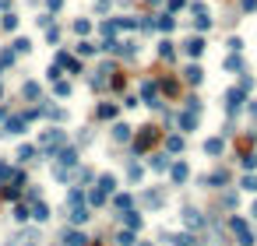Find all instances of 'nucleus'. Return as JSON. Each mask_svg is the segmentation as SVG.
<instances>
[{"mask_svg":"<svg viewBox=\"0 0 257 246\" xmlns=\"http://www.w3.org/2000/svg\"><path fill=\"white\" fill-rule=\"evenodd\" d=\"M173 18H169V14H162V18H155V28H162V32H173Z\"/></svg>","mask_w":257,"mask_h":246,"instance_id":"29","label":"nucleus"},{"mask_svg":"<svg viewBox=\"0 0 257 246\" xmlns=\"http://www.w3.org/2000/svg\"><path fill=\"white\" fill-rule=\"evenodd\" d=\"M152 4H159V0H152Z\"/></svg>","mask_w":257,"mask_h":246,"instance_id":"52","label":"nucleus"},{"mask_svg":"<svg viewBox=\"0 0 257 246\" xmlns=\"http://www.w3.org/2000/svg\"><path fill=\"white\" fill-rule=\"evenodd\" d=\"M222 137H211V141H204V155H222Z\"/></svg>","mask_w":257,"mask_h":246,"instance_id":"20","label":"nucleus"},{"mask_svg":"<svg viewBox=\"0 0 257 246\" xmlns=\"http://www.w3.org/2000/svg\"><path fill=\"white\" fill-rule=\"evenodd\" d=\"M56 165H60V169H74V165H78V151H74V148H64V151L56 155Z\"/></svg>","mask_w":257,"mask_h":246,"instance_id":"6","label":"nucleus"},{"mask_svg":"<svg viewBox=\"0 0 257 246\" xmlns=\"http://www.w3.org/2000/svg\"><path fill=\"white\" fill-rule=\"evenodd\" d=\"M60 4H64V0H46V7H50V11H60Z\"/></svg>","mask_w":257,"mask_h":246,"instance_id":"47","label":"nucleus"},{"mask_svg":"<svg viewBox=\"0 0 257 246\" xmlns=\"http://www.w3.org/2000/svg\"><path fill=\"white\" fill-rule=\"evenodd\" d=\"M145 204H152V208H159V204H162V194H155V190H148V194H145Z\"/></svg>","mask_w":257,"mask_h":246,"instance_id":"37","label":"nucleus"},{"mask_svg":"<svg viewBox=\"0 0 257 246\" xmlns=\"http://www.w3.org/2000/svg\"><path fill=\"white\" fill-rule=\"evenodd\" d=\"M81 200H85L81 190H71V194H67V204H81Z\"/></svg>","mask_w":257,"mask_h":246,"instance_id":"40","label":"nucleus"},{"mask_svg":"<svg viewBox=\"0 0 257 246\" xmlns=\"http://www.w3.org/2000/svg\"><path fill=\"white\" fill-rule=\"evenodd\" d=\"M141 246H152V243H141Z\"/></svg>","mask_w":257,"mask_h":246,"instance_id":"50","label":"nucleus"},{"mask_svg":"<svg viewBox=\"0 0 257 246\" xmlns=\"http://www.w3.org/2000/svg\"><path fill=\"white\" fill-rule=\"evenodd\" d=\"M165 148H169V151H184V137H180V134H169V137H165Z\"/></svg>","mask_w":257,"mask_h":246,"instance_id":"24","label":"nucleus"},{"mask_svg":"<svg viewBox=\"0 0 257 246\" xmlns=\"http://www.w3.org/2000/svg\"><path fill=\"white\" fill-rule=\"evenodd\" d=\"M148 162H152V169H159V172H165V169L173 165V162H169V155H155V158H148Z\"/></svg>","mask_w":257,"mask_h":246,"instance_id":"21","label":"nucleus"},{"mask_svg":"<svg viewBox=\"0 0 257 246\" xmlns=\"http://www.w3.org/2000/svg\"><path fill=\"white\" fill-rule=\"evenodd\" d=\"M53 92H56L60 98H67V95H71V84H67V81H60V78H56V81H53Z\"/></svg>","mask_w":257,"mask_h":246,"instance_id":"30","label":"nucleus"},{"mask_svg":"<svg viewBox=\"0 0 257 246\" xmlns=\"http://www.w3.org/2000/svg\"><path fill=\"white\" fill-rule=\"evenodd\" d=\"M0 25H4L7 32H14V28H18V14H14V11H7L4 18H0Z\"/></svg>","mask_w":257,"mask_h":246,"instance_id":"25","label":"nucleus"},{"mask_svg":"<svg viewBox=\"0 0 257 246\" xmlns=\"http://www.w3.org/2000/svg\"><path fill=\"white\" fill-rule=\"evenodd\" d=\"M184 49H187V56H201V53H204V39H201V35L187 39V42H184Z\"/></svg>","mask_w":257,"mask_h":246,"instance_id":"11","label":"nucleus"},{"mask_svg":"<svg viewBox=\"0 0 257 246\" xmlns=\"http://www.w3.org/2000/svg\"><path fill=\"white\" fill-rule=\"evenodd\" d=\"M243 98H247V92H243V88H233L229 95H225V109H229V113H236L239 106H243Z\"/></svg>","mask_w":257,"mask_h":246,"instance_id":"7","label":"nucleus"},{"mask_svg":"<svg viewBox=\"0 0 257 246\" xmlns=\"http://www.w3.org/2000/svg\"><path fill=\"white\" fill-rule=\"evenodd\" d=\"M194 28H198V32H204V28H211V18H208V14H198V18H194Z\"/></svg>","mask_w":257,"mask_h":246,"instance_id":"35","label":"nucleus"},{"mask_svg":"<svg viewBox=\"0 0 257 246\" xmlns=\"http://www.w3.org/2000/svg\"><path fill=\"white\" fill-rule=\"evenodd\" d=\"M32 155H36L32 144H21V148H18V162H32Z\"/></svg>","mask_w":257,"mask_h":246,"instance_id":"27","label":"nucleus"},{"mask_svg":"<svg viewBox=\"0 0 257 246\" xmlns=\"http://www.w3.org/2000/svg\"><path fill=\"white\" fill-rule=\"evenodd\" d=\"M64 141H67V134L53 127V130H42V137H39V148H42V151H56Z\"/></svg>","mask_w":257,"mask_h":246,"instance_id":"3","label":"nucleus"},{"mask_svg":"<svg viewBox=\"0 0 257 246\" xmlns=\"http://www.w3.org/2000/svg\"><path fill=\"white\" fill-rule=\"evenodd\" d=\"M184 78H187L190 84H201V78H204V74H201V67H198V64H190V67L184 70Z\"/></svg>","mask_w":257,"mask_h":246,"instance_id":"19","label":"nucleus"},{"mask_svg":"<svg viewBox=\"0 0 257 246\" xmlns=\"http://www.w3.org/2000/svg\"><path fill=\"white\" fill-rule=\"evenodd\" d=\"M257 165V155H243V169H254Z\"/></svg>","mask_w":257,"mask_h":246,"instance_id":"45","label":"nucleus"},{"mask_svg":"<svg viewBox=\"0 0 257 246\" xmlns=\"http://www.w3.org/2000/svg\"><path fill=\"white\" fill-rule=\"evenodd\" d=\"M225 180H229V172H211V176H201L204 186H208V183H211V186H222Z\"/></svg>","mask_w":257,"mask_h":246,"instance_id":"18","label":"nucleus"},{"mask_svg":"<svg viewBox=\"0 0 257 246\" xmlns=\"http://www.w3.org/2000/svg\"><path fill=\"white\" fill-rule=\"evenodd\" d=\"M56 67H67V70H74V74H78V70H81V64H78V60H74V56H67L64 49H60V53H56Z\"/></svg>","mask_w":257,"mask_h":246,"instance_id":"12","label":"nucleus"},{"mask_svg":"<svg viewBox=\"0 0 257 246\" xmlns=\"http://www.w3.org/2000/svg\"><path fill=\"white\" fill-rule=\"evenodd\" d=\"M0 95H4V88H0Z\"/></svg>","mask_w":257,"mask_h":246,"instance_id":"51","label":"nucleus"},{"mask_svg":"<svg viewBox=\"0 0 257 246\" xmlns=\"http://www.w3.org/2000/svg\"><path fill=\"white\" fill-rule=\"evenodd\" d=\"M102 4H106V0H102Z\"/></svg>","mask_w":257,"mask_h":246,"instance_id":"53","label":"nucleus"},{"mask_svg":"<svg viewBox=\"0 0 257 246\" xmlns=\"http://www.w3.org/2000/svg\"><path fill=\"white\" fill-rule=\"evenodd\" d=\"M95 190H99L102 197H110V194L116 190V176H110V172H102V176H99V186H95Z\"/></svg>","mask_w":257,"mask_h":246,"instance_id":"10","label":"nucleus"},{"mask_svg":"<svg viewBox=\"0 0 257 246\" xmlns=\"http://www.w3.org/2000/svg\"><path fill=\"white\" fill-rule=\"evenodd\" d=\"M155 141H159V127H152V123H148V127H141V130H138V137H134V151H138V155H145V151L152 148Z\"/></svg>","mask_w":257,"mask_h":246,"instance_id":"1","label":"nucleus"},{"mask_svg":"<svg viewBox=\"0 0 257 246\" xmlns=\"http://www.w3.org/2000/svg\"><path fill=\"white\" fill-rule=\"evenodd\" d=\"M169 176H173V180H176V183H184V180H187V176H190V169H187V165H184V162H176V165H169Z\"/></svg>","mask_w":257,"mask_h":246,"instance_id":"16","label":"nucleus"},{"mask_svg":"<svg viewBox=\"0 0 257 246\" xmlns=\"http://www.w3.org/2000/svg\"><path fill=\"white\" fill-rule=\"evenodd\" d=\"M180 127H184V130H194V127H198V113L184 109V113H180Z\"/></svg>","mask_w":257,"mask_h":246,"instance_id":"15","label":"nucleus"},{"mask_svg":"<svg viewBox=\"0 0 257 246\" xmlns=\"http://www.w3.org/2000/svg\"><path fill=\"white\" fill-rule=\"evenodd\" d=\"M88 218H92V211H88L85 200H81V204H71V222H74V225H85Z\"/></svg>","mask_w":257,"mask_h":246,"instance_id":"5","label":"nucleus"},{"mask_svg":"<svg viewBox=\"0 0 257 246\" xmlns=\"http://www.w3.org/2000/svg\"><path fill=\"white\" fill-rule=\"evenodd\" d=\"M229 229H233V236L239 239V246H254V232H250V225L239 218V214H233V218H229Z\"/></svg>","mask_w":257,"mask_h":246,"instance_id":"2","label":"nucleus"},{"mask_svg":"<svg viewBox=\"0 0 257 246\" xmlns=\"http://www.w3.org/2000/svg\"><path fill=\"white\" fill-rule=\"evenodd\" d=\"M102 46H95V42H81V46H78V53L81 56H92V53H99Z\"/></svg>","mask_w":257,"mask_h":246,"instance_id":"34","label":"nucleus"},{"mask_svg":"<svg viewBox=\"0 0 257 246\" xmlns=\"http://www.w3.org/2000/svg\"><path fill=\"white\" fill-rule=\"evenodd\" d=\"M95 116H99V120H113V116H116V106H113V102L99 106V109H95Z\"/></svg>","mask_w":257,"mask_h":246,"instance_id":"22","label":"nucleus"},{"mask_svg":"<svg viewBox=\"0 0 257 246\" xmlns=\"http://www.w3.org/2000/svg\"><path fill=\"white\" fill-rule=\"evenodd\" d=\"M25 116H11L7 123H4V130H0V134H4V137H11V134H21V130H25Z\"/></svg>","mask_w":257,"mask_h":246,"instance_id":"8","label":"nucleus"},{"mask_svg":"<svg viewBox=\"0 0 257 246\" xmlns=\"http://www.w3.org/2000/svg\"><path fill=\"white\" fill-rule=\"evenodd\" d=\"M243 11H257V0H243Z\"/></svg>","mask_w":257,"mask_h":246,"instance_id":"48","label":"nucleus"},{"mask_svg":"<svg viewBox=\"0 0 257 246\" xmlns=\"http://www.w3.org/2000/svg\"><path fill=\"white\" fill-rule=\"evenodd\" d=\"M113 204H116V208H120V211H124V208H130V197H127V194H124V197H116V200H113Z\"/></svg>","mask_w":257,"mask_h":246,"instance_id":"44","label":"nucleus"},{"mask_svg":"<svg viewBox=\"0 0 257 246\" xmlns=\"http://www.w3.org/2000/svg\"><path fill=\"white\" fill-rule=\"evenodd\" d=\"M243 186H247L250 194H257V176H247V180H243Z\"/></svg>","mask_w":257,"mask_h":246,"instance_id":"43","label":"nucleus"},{"mask_svg":"<svg viewBox=\"0 0 257 246\" xmlns=\"http://www.w3.org/2000/svg\"><path fill=\"white\" fill-rule=\"evenodd\" d=\"M7 64H14V53H11V49L0 53V67H7Z\"/></svg>","mask_w":257,"mask_h":246,"instance_id":"42","label":"nucleus"},{"mask_svg":"<svg viewBox=\"0 0 257 246\" xmlns=\"http://www.w3.org/2000/svg\"><path fill=\"white\" fill-rule=\"evenodd\" d=\"M225 70H243V60H239V53H233L229 60H225Z\"/></svg>","mask_w":257,"mask_h":246,"instance_id":"33","label":"nucleus"},{"mask_svg":"<svg viewBox=\"0 0 257 246\" xmlns=\"http://www.w3.org/2000/svg\"><path fill=\"white\" fill-rule=\"evenodd\" d=\"M95 246H99V243H95Z\"/></svg>","mask_w":257,"mask_h":246,"instance_id":"54","label":"nucleus"},{"mask_svg":"<svg viewBox=\"0 0 257 246\" xmlns=\"http://www.w3.org/2000/svg\"><path fill=\"white\" fill-rule=\"evenodd\" d=\"M120 218H124V225L130 229V232H134V229H141V214L138 211H127V214H120Z\"/></svg>","mask_w":257,"mask_h":246,"instance_id":"17","label":"nucleus"},{"mask_svg":"<svg viewBox=\"0 0 257 246\" xmlns=\"http://www.w3.org/2000/svg\"><path fill=\"white\" fill-rule=\"evenodd\" d=\"M184 225H187V229H204L201 211H198V208H187V211H184Z\"/></svg>","mask_w":257,"mask_h":246,"instance_id":"9","label":"nucleus"},{"mask_svg":"<svg viewBox=\"0 0 257 246\" xmlns=\"http://www.w3.org/2000/svg\"><path fill=\"white\" fill-rule=\"evenodd\" d=\"M254 218H257V204H254Z\"/></svg>","mask_w":257,"mask_h":246,"instance_id":"49","label":"nucleus"},{"mask_svg":"<svg viewBox=\"0 0 257 246\" xmlns=\"http://www.w3.org/2000/svg\"><path fill=\"white\" fill-rule=\"evenodd\" d=\"M116 246H134V232L130 229H124V232L116 236Z\"/></svg>","mask_w":257,"mask_h":246,"instance_id":"31","label":"nucleus"},{"mask_svg":"<svg viewBox=\"0 0 257 246\" xmlns=\"http://www.w3.org/2000/svg\"><path fill=\"white\" fill-rule=\"evenodd\" d=\"M113 137H116V141H130V127H127V123H116V127H113Z\"/></svg>","mask_w":257,"mask_h":246,"instance_id":"26","label":"nucleus"},{"mask_svg":"<svg viewBox=\"0 0 257 246\" xmlns=\"http://www.w3.org/2000/svg\"><path fill=\"white\" fill-rule=\"evenodd\" d=\"M141 106H152V109L162 106V95H159V84L155 81H145L141 84Z\"/></svg>","mask_w":257,"mask_h":246,"instance_id":"4","label":"nucleus"},{"mask_svg":"<svg viewBox=\"0 0 257 246\" xmlns=\"http://www.w3.org/2000/svg\"><path fill=\"white\" fill-rule=\"evenodd\" d=\"M28 49H32V42H28V39H14V53H28Z\"/></svg>","mask_w":257,"mask_h":246,"instance_id":"38","label":"nucleus"},{"mask_svg":"<svg viewBox=\"0 0 257 246\" xmlns=\"http://www.w3.org/2000/svg\"><path fill=\"white\" fill-rule=\"evenodd\" d=\"M88 239H85V232H78V229H67L64 232V246H85Z\"/></svg>","mask_w":257,"mask_h":246,"instance_id":"13","label":"nucleus"},{"mask_svg":"<svg viewBox=\"0 0 257 246\" xmlns=\"http://www.w3.org/2000/svg\"><path fill=\"white\" fill-rule=\"evenodd\" d=\"M127 176H130L134 183H138V180H141V165H127Z\"/></svg>","mask_w":257,"mask_h":246,"instance_id":"41","label":"nucleus"},{"mask_svg":"<svg viewBox=\"0 0 257 246\" xmlns=\"http://www.w3.org/2000/svg\"><path fill=\"white\" fill-rule=\"evenodd\" d=\"M159 56H165V60L173 56V42H169V39H165V42H159Z\"/></svg>","mask_w":257,"mask_h":246,"instance_id":"39","label":"nucleus"},{"mask_svg":"<svg viewBox=\"0 0 257 246\" xmlns=\"http://www.w3.org/2000/svg\"><path fill=\"white\" fill-rule=\"evenodd\" d=\"M184 4H187V0H169V11H180Z\"/></svg>","mask_w":257,"mask_h":246,"instance_id":"46","label":"nucleus"},{"mask_svg":"<svg viewBox=\"0 0 257 246\" xmlns=\"http://www.w3.org/2000/svg\"><path fill=\"white\" fill-rule=\"evenodd\" d=\"M28 214H32L36 222H46V218H50V208L42 204V200H32V211H28Z\"/></svg>","mask_w":257,"mask_h":246,"instance_id":"14","label":"nucleus"},{"mask_svg":"<svg viewBox=\"0 0 257 246\" xmlns=\"http://www.w3.org/2000/svg\"><path fill=\"white\" fill-rule=\"evenodd\" d=\"M74 32H78V35H88V32H92V21H88V18H78V21H74Z\"/></svg>","mask_w":257,"mask_h":246,"instance_id":"28","label":"nucleus"},{"mask_svg":"<svg viewBox=\"0 0 257 246\" xmlns=\"http://www.w3.org/2000/svg\"><path fill=\"white\" fill-rule=\"evenodd\" d=\"M28 218H32V214H28V208H25V204L14 208V222H28Z\"/></svg>","mask_w":257,"mask_h":246,"instance_id":"36","label":"nucleus"},{"mask_svg":"<svg viewBox=\"0 0 257 246\" xmlns=\"http://www.w3.org/2000/svg\"><path fill=\"white\" fill-rule=\"evenodd\" d=\"M21 95H25V98H39V84H36V81H28L25 88H21Z\"/></svg>","mask_w":257,"mask_h":246,"instance_id":"32","label":"nucleus"},{"mask_svg":"<svg viewBox=\"0 0 257 246\" xmlns=\"http://www.w3.org/2000/svg\"><path fill=\"white\" fill-rule=\"evenodd\" d=\"M173 246H198V239L190 232H180V236H173Z\"/></svg>","mask_w":257,"mask_h":246,"instance_id":"23","label":"nucleus"}]
</instances>
